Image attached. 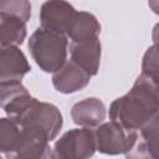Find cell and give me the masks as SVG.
I'll list each match as a JSON object with an SVG mask.
<instances>
[{"instance_id":"obj_8","label":"cell","mask_w":159,"mask_h":159,"mask_svg":"<svg viewBox=\"0 0 159 159\" xmlns=\"http://www.w3.org/2000/svg\"><path fill=\"white\" fill-rule=\"evenodd\" d=\"M71 53L72 62L76 63L81 70H83L89 76L97 73L101 56V45L97 37L73 42L71 47Z\"/></svg>"},{"instance_id":"obj_1","label":"cell","mask_w":159,"mask_h":159,"mask_svg":"<svg viewBox=\"0 0 159 159\" xmlns=\"http://www.w3.org/2000/svg\"><path fill=\"white\" fill-rule=\"evenodd\" d=\"M157 83H152L149 77L140 76L127 96L113 102L109 116L124 129L135 130L157 117Z\"/></svg>"},{"instance_id":"obj_9","label":"cell","mask_w":159,"mask_h":159,"mask_svg":"<svg viewBox=\"0 0 159 159\" xmlns=\"http://www.w3.org/2000/svg\"><path fill=\"white\" fill-rule=\"evenodd\" d=\"M89 81V75L81 70L76 63L70 62L66 67L61 68V71L53 77V84L57 91L68 93L75 92L84 87Z\"/></svg>"},{"instance_id":"obj_7","label":"cell","mask_w":159,"mask_h":159,"mask_svg":"<svg viewBox=\"0 0 159 159\" xmlns=\"http://www.w3.org/2000/svg\"><path fill=\"white\" fill-rule=\"evenodd\" d=\"M30 71V66L24 53L14 46L0 47V81L19 82V80Z\"/></svg>"},{"instance_id":"obj_6","label":"cell","mask_w":159,"mask_h":159,"mask_svg":"<svg viewBox=\"0 0 159 159\" xmlns=\"http://www.w3.org/2000/svg\"><path fill=\"white\" fill-rule=\"evenodd\" d=\"M77 11L73 6L66 1H48L42 5L41 9V24L42 29L57 31V32H68Z\"/></svg>"},{"instance_id":"obj_10","label":"cell","mask_w":159,"mask_h":159,"mask_svg":"<svg viewBox=\"0 0 159 159\" xmlns=\"http://www.w3.org/2000/svg\"><path fill=\"white\" fill-rule=\"evenodd\" d=\"M72 117L77 124L94 127L104 118V106L96 98H87L72 108Z\"/></svg>"},{"instance_id":"obj_5","label":"cell","mask_w":159,"mask_h":159,"mask_svg":"<svg viewBox=\"0 0 159 159\" xmlns=\"http://www.w3.org/2000/svg\"><path fill=\"white\" fill-rule=\"evenodd\" d=\"M47 142L48 140L42 134L21 128L20 139L16 147L6 153L7 159H52V153Z\"/></svg>"},{"instance_id":"obj_13","label":"cell","mask_w":159,"mask_h":159,"mask_svg":"<svg viewBox=\"0 0 159 159\" xmlns=\"http://www.w3.org/2000/svg\"><path fill=\"white\" fill-rule=\"evenodd\" d=\"M21 130L17 128L15 120H10L7 118L0 119V152H11L19 139Z\"/></svg>"},{"instance_id":"obj_3","label":"cell","mask_w":159,"mask_h":159,"mask_svg":"<svg viewBox=\"0 0 159 159\" xmlns=\"http://www.w3.org/2000/svg\"><path fill=\"white\" fill-rule=\"evenodd\" d=\"M96 150L93 133L87 129L67 132L55 145L52 159H89Z\"/></svg>"},{"instance_id":"obj_12","label":"cell","mask_w":159,"mask_h":159,"mask_svg":"<svg viewBox=\"0 0 159 159\" xmlns=\"http://www.w3.org/2000/svg\"><path fill=\"white\" fill-rule=\"evenodd\" d=\"M101 26L98 25L96 17L88 12H77V16L68 30V35L71 36L73 42L94 39L97 37Z\"/></svg>"},{"instance_id":"obj_14","label":"cell","mask_w":159,"mask_h":159,"mask_svg":"<svg viewBox=\"0 0 159 159\" xmlns=\"http://www.w3.org/2000/svg\"><path fill=\"white\" fill-rule=\"evenodd\" d=\"M31 5L26 1H2L0 2V11L11 14L22 21H27L30 16Z\"/></svg>"},{"instance_id":"obj_2","label":"cell","mask_w":159,"mask_h":159,"mask_svg":"<svg viewBox=\"0 0 159 159\" xmlns=\"http://www.w3.org/2000/svg\"><path fill=\"white\" fill-rule=\"evenodd\" d=\"M66 45L63 34L42 27L31 36L29 42L36 63L46 72L61 70L66 60Z\"/></svg>"},{"instance_id":"obj_11","label":"cell","mask_w":159,"mask_h":159,"mask_svg":"<svg viewBox=\"0 0 159 159\" xmlns=\"http://www.w3.org/2000/svg\"><path fill=\"white\" fill-rule=\"evenodd\" d=\"M25 36V21L11 14L0 11V45L4 47L21 43Z\"/></svg>"},{"instance_id":"obj_4","label":"cell","mask_w":159,"mask_h":159,"mask_svg":"<svg viewBox=\"0 0 159 159\" xmlns=\"http://www.w3.org/2000/svg\"><path fill=\"white\" fill-rule=\"evenodd\" d=\"M96 135V148L106 154L128 152L138 137L135 130H127L114 122L99 127Z\"/></svg>"}]
</instances>
